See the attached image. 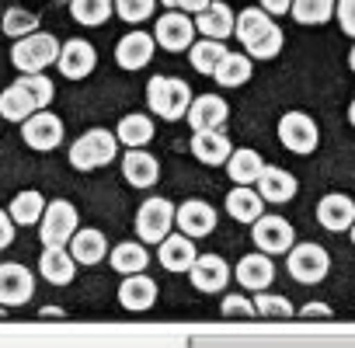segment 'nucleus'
Returning <instances> with one entry per match:
<instances>
[{"label": "nucleus", "mask_w": 355, "mask_h": 348, "mask_svg": "<svg viewBox=\"0 0 355 348\" xmlns=\"http://www.w3.org/2000/svg\"><path fill=\"white\" fill-rule=\"evenodd\" d=\"M115 139H119V146L143 150V146L153 139V122H150V115H139V112L122 115V122L115 125Z\"/></svg>", "instance_id": "7c9ffc66"}, {"label": "nucleus", "mask_w": 355, "mask_h": 348, "mask_svg": "<svg viewBox=\"0 0 355 348\" xmlns=\"http://www.w3.org/2000/svg\"><path fill=\"white\" fill-rule=\"evenodd\" d=\"M77 230H80V220H77V209H73L70 199L46 202V213L39 220V237H42L46 247H67Z\"/></svg>", "instance_id": "423d86ee"}, {"label": "nucleus", "mask_w": 355, "mask_h": 348, "mask_svg": "<svg viewBox=\"0 0 355 348\" xmlns=\"http://www.w3.org/2000/svg\"><path fill=\"white\" fill-rule=\"evenodd\" d=\"M192 39H196V21L182 11H167L157 18V28H153V42L164 46L167 53H185L192 49Z\"/></svg>", "instance_id": "9b49d317"}, {"label": "nucleus", "mask_w": 355, "mask_h": 348, "mask_svg": "<svg viewBox=\"0 0 355 348\" xmlns=\"http://www.w3.org/2000/svg\"><path fill=\"white\" fill-rule=\"evenodd\" d=\"M223 317H258V310H254V299H248V296H227L223 299Z\"/></svg>", "instance_id": "a19ab883"}, {"label": "nucleus", "mask_w": 355, "mask_h": 348, "mask_svg": "<svg viewBox=\"0 0 355 348\" xmlns=\"http://www.w3.org/2000/svg\"><path fill=\"white\" fill-rule=\"evenodd\" d=\"M35 296V275L18 265V261H4L0 265V306H25Z\"/></svg>", "instance_id": "f8f14e48"}, {"label": "nucleus", "mask_w": 355, "mask_h": 348, "mask_svg": "<svg viewBox=\"0 0 355 348\" xmlns=\"http://www.w3.org/2000/svg\"><path fill=\"white\" fill-rule=\"evenodd\" d=\"M348 122H352V125H355V101H352V105H348Z\"/></svg>", "instance_id": "09e8293b"}, {"label": "nucleus", "mask_w": 355, "mask_h": 348, "mask_svg": "<svg viewBox=\"0 0 355 348\" xmlns=\"http://www.w3.org/2000/svg\"><path fill=\"white\" fill-rule=\"evenodd\" d=\"M289 15L300 25H324L334 18V0H293Z\"/></svg>", "instance_id": "c9c22d12"}, {"label": "nucleus", "mask_w": 355, "mask_h": 348, "mask_svg": "<svg viewBox=\"0 0 355 348\" xmlns=\"http://www.w3.org/2000/svg\"><path fill=\"white\" fill-rule=\"evenodd\" d=\"M254 310H258V317H282V320L296 313V306L286 296H275V293H258Z\"/></svg>", "instance_id": "58836bf2"}, {"label": "nucleus", "mask_w": 355, "mask_h": 348, "mask_svg": "<svg viewBox=\"0 0 355 348\" xmlns=\"http://www.w3.org/2000/svg\"><path fill=\"white\" fill-rule=\"evenodd\" d=\"M67 251H70V258H73L77 265H98V261L108 258V237H105L98 227H80V230L70 237Z\"/></svg>", "instance_id": "6ab92c4d"}, {"label": "nucleus", "mask_w": 355, "mask_h": 348, "mask_svg": "<svg viewBox=\"0 0 355 348\" xmlns=\"http://www.w3.org/2000/svg\"><path fill=\"white\" fill-rule=\"evenodd\" d=\"M39 272H42V279L53 282V286H70V282L77 279V261L70 258L67 247H42Z\"/></svg>", "instance_id": "cd10ccee"}, {"label": "nucleus", "mask_w": 355, "mask_h": 348, "mask_svg": "<svg viewBox=\"0 0 355 348\" xmlns=\"http://www.w3.org/2000/svg\"><path fill=\"white\" fill-rule=\"evenodd\" d=\"M293 8V0H261V11L265 15H286Z\"/></svg>", "instance_id": "a18cd8bd"}, {"label": "nucleus", "mask_w": 355, "mask_h": 348, "mask_svg": "<svg viewBox=\"0 0 355 348\" xmlns=\"http://www.w3.org/2000/svg\"><path fill=\"white\" fill-rule=\"evenodd\" d=\"M300 317H331V306L327 303H306L300 310Z\"/></svg>", "instance_id": "49530a36"}, {"label": "nucleus", "mask_w": 355, "mask_h": 348, "mask_svg": "<svg viewBox=\"0 0 355 348\" xmlns=\"http://www.w3.org/2000/svg\"><path fill=\"white\" fill-rule=\"evenodd\" d=\"M157 254H160V265L167 272H189L196 265V258H199L192 237H185V234H167L160 241V251Z\"/></svg>", "instance_id": "393cba45"}, {"label": "nucleus", "mask_w": 355, "mask_h": 348, "mask_svg": "<svg viewBox=\"0 0 355 348\" xmlns=\"http://www.w3.org/2000/svg\"><path fill=\"white\" fill-rule=\"evenodd\" d=\"M122 178L132 185V189H153L157 178H160V164L153 153L146 150H129L122 157Z\"/></svg>", "instance_id": "b1692460"}, {"label": "nucleus", "mask_w": 355, "mask_h": 348, "mask_svg": "<svg viewBox=\"0 0 355 348\" xmlns=\"http://www.w3.org/2000/svg\"><path fill=\"white\" fill-rule=\"evenodd\" d=\"M146 101H150V112L167 119V122H178L189 115V105H192V87L182 80V77H150L146 84Z\"/></svg>", "instance_id": "7ed1b4c3"}, {"label": "nucleus", "mask_w": 355, "mask_h": 348, "mask_svg": "<svg viewBox=\"0 0 355 348\" xmlns=\"http://www.w3.org/2000/svg\"><path fill=\"white\" fill-rule=\"evenodd\" d=\"M60 60V42L46 32H32L11 46V63L21 73H42L49 63Z\"/></svg>", "instance_id": "39448f33"}, {"label": "nucleus", "mask_w": 355, "mask_h": 348, "mask_svg": "<svg viewBox=\"0 0 355 348\" xmlns=\"http://www.w3.org/2000/svg\"><path fill=\"white\" fill-rule=\"evenodd\" d=\"M237 282L244 286V289H251V293H265L268 286H272V279H275V261L268 258V254H261V251H254V254H244L241 261H237Z\"/></svg>", "instance_id": "aec40b11"}, {"label": "nucleus", "mask_w": 355, "mask_h": 348, "mask_svg": "<svg viewBox=\"0 0 355 348\" xmlns=\"http://www.w3.org/2000/svg\"><path fill=\"white\" fill-rule=\"evenodd\" d=\"M119 303L129 310V313H143L157 303V282L139 272V275H125L122 286H119Z\"/></svg>", "instance_id": "4be33fe9"}, {"label": "nucleus", "mask_w": 355, "mask_h": 348, "mask_svg": "<svg viewBox=\"0 0 355 348\" xmlns=\"http://www.w3.org/2000/svg\"><path fill=\"white\" fill-rule=\"evenodd\" d=\"M42 213H46V199H42V192H35V189L18 192V195L11 199V206H8V216L15 220V227H32V223L42 220Z\"/></svg>", "instance_id": "2f4dec72"}, {"label": "nucleus", "mask_w": 355, "mask_h": 348, "mask_svg": "<svg viewBox=\"0 0 355 348\" xmlns=\"http://www.w3.org/2000/svg\"><path fill=\"white\" fill-rule=\"evenodd\" d=\"M286 268H289V275L296 279V282H303V286H317V282H324L327 279V272H331V254L320 247V244H296L289 254H286Z\"/></svg>", "instance_id": "1a4fd4ad"}, {"label": "nucleus", "mask_w": 355, "mask_h": 348, "mask_svg": "<svg viewBox=\"0 0 355 348\" xmlns=\"http://www.w3.org/2000/svg\"><path fill=\"white\" fill-rule=\"evenodd\" d=\"M227 213H230L237 223H254V220L265 216V199L258 195V189L237 185V189H230V195H227Z\"/></svg>", "instance_id": "c85d7f7f"}, {"label": "nucleus", "mask_w": 355, "mask_h": 348, "mask_svg": "<svg viewBox=\"0 0 355 348\" xmlns=\"http://www.w3.org/2000/svg\"><path fill=\"white\" fill-rule=\"evenodd\" d=\"M119 153V139L115 132L108 129H87L80 139H73L70 146V164L77 171H98V167H108Z\"/></svg>", "instance_id": "20e7f679"}, {"label": "nucleus", "mask_w": 355, "mask_h": 348, "mask_svg": "<svg viewBox=\"0 0 355 348\" xmlns=\"http://www.w3.org/2000/svg\"><path fill=\"white\" fill-rule=\"evenodd\" d=\"M209 4H213V0H164V8L182 11V15H199V11H206Z\"/></svg>", "instance_id": "37998d69"}, {"label": "nucleus", "mask_w": 355, "mask_h": 348, "mask_svg": "<svg viewBox=\"0 0 355 348\" xmlns=\"http://www.w3.org/2000/svg\"><path fill=\"white\" fill-rule=\"evenodd\" d=\"M153 49H157L153 35H146V32H129V35H122L119 46H115V63H119L122 70H139V67H146V63L153 60Z\"/></svg>", "instance_id": "412c9836"}, {"label": "nucleus", "mask_w": 355, "mask_h": 348, "mask_svg": "<svg viewBox=\"0 0 355 348\" xmlns=\"http://www.w3.org/2000/svg\"><path fill=\"white\" fill-rule=\"evenodd\" d=\"M234 25H237V15L223 4V0H213L206 11L196 15V28L206 39H216V42H223L227 35H234Z\"/></svg>", "instance_id": "bb28decb"}, {"label": "nucleus", "mask_w": 355, "mask_h": 348, "mask_svg": "<svg viewBox=\"0 0 355 348\" xmlns=\"http://www.w3.org/2000/svg\"><path fill=\"white\" fill-rule=\"evenodd\" d=\"M115 11H119L122 21L139 25V21H146L157 11V0H115Z\"/></svg>", "instance_id": "ea45409f"}, {"label": "nucleus", "mask_w": 355, "mask_h": 348, "mask_svg": "<svg viewBox=\"0 0 355 348\" xmlns=\"http://www.w3.org/2000/svg\"><path fill=\"white\" fill-rule=\"evenodd\" d=\"M192 153H196V160H202L206 167H220V164L230 160L234 146H230V139H227L220 129H206V132H192Z\"/></svg>", "instance_id": "a878e982"}, {"label": "nucleus", "mask_w": 355, "mask_h": 348, "mask_svg": "<svg viewBox=\"0 0 355 348\" xmlns=\"http://www.w3.org/2000/svg\"><path fill=\"white\" fill-rule=\"evenodd\" d=\"M348 234H352V244H355V223H352V230H348Z\"/></svg>", "instance_id": "8fccbe9b"}, {"label": "nucleus", "mask_w": 355, "mask_h": 348, "mask_svg": "<svg viewBox=\"0 0 355 348\" xmlns=\"http://www.w3.org/2000/svg\"><path fill=\"white\" fill-rule=\"evenodd\" d=\"M0 28H4V35H11V39H25V35L39 32V15H32L25 8H11V11L0 15Z\"/></svg>", "instance_id": "4c0bfd02"}, {"label": "nucleus", "mask_w": 355, "mask_h": 348, "mask_svg": "<svg viewBox=\"0 0 355 348\" xmlns=\"http://www.w3.org/2000/svg\"><path fill=\"white\" fill-rule=\"evenodd\" d=\"M174 223L185 237H209L216 230V209L206 202V199H189L174 209Z\"/></svg>", "instance_id": "2eb2a0df"}, {"label": "nucleus", "mask_w": 355, "mask_h": 348, "mask_svg": "<svg viewBox=\"0 0 355 348\" xmlns=\"http://www.w3.org/2000/svg\"><path fill=\"white\" fill-rule=\"evenodd\" d=\"M63 119L60 115H53V112H35L32 119H25V125H21V139L32 146V150H39V153H49V150H56L60 143H63Z\"/></svg>", "instance_id": "ddd939ff"}, {"label": "nucleus", "mask_w": 355, "mask_h": 348, "mask_svg": "<svg viewBox=\"0 0 355 348\" xmlns=\"http://www.w3.org/2000/svg\"><path fill=\"white\" fill-rule=\"evenodd\" d=\"M70 15H73V21H80L87 28H98L112 15V0H70Z\"/></svg>", "instance_id": "e433bc0d"}, {"label": "nucleus", "mask_w": 355, "mask_h": 348, "mask_svg": "<svg viewBox=\"0 0 355 348\" xmlns=\"http://www.w3.org/2000/svg\"><path fill=\"white\" fill-rule=\"evenodd\" d=\"M261 171H265V160L258 150L244 146V150H234L230 160H227V174H230V182L237 185H254L261 178Z\"/></svg>", "instance_id": "c756f323"}, {"label": "nucleus", "mask_w": 355, "mask_h": 348, "mask_svg": "<svg viewBox=\"0 0 355 348\" xmlns=\"http://www.w3.org/2000/svg\"><path fill=\"white\" fill-rule=\"evenodd\" d=\"M11 244H15V220L0 209V251L11 247Z\"/></svg>", "instance_id": "c03bdc74"}, {"label": "nucleus", "mask_w": 355, "mask_h": 348, "mask_svg": "<svg viewBox=\"0 0 355 348\" xmlns=\"http://www.w3.org/2000/svg\"><path fill=\"white\" fill-rule=\"evenodd\" d=\"M251 237H254V247L268 258L275 254H289L296 247V230L286 216H275V213H265L261 220L251 223Z\"/></svg>", "instance_id": "0eeeda50"}, {"label": "nucleus", "mask_w": 355, "mask_h": 348, "mask_svg": "<svg viewBox=\"0 0 355 348\" xmlns=\"http://www.w3.org/2000/svg\"><path fill=\"white\" fill-rule=\"evenodd\" d=\"M317 223H320L324 230H331V234L352 230V223H355V202H352L348 195H341V192L324 195V199L317 202Z\"/></svg>", "instance_id": "a211bd4d"}, {"label": "nucleus", "mask_w": 355, "mask_h": 348, "mask_svg": "<svg viewBox=\"0 0 355 348\" xmlns=\"http://www.w3.org/2000/svg\"><path fill=\"white\" fill-rule=\"evenodd\" d=\"M146 265H150V254L139 241H125V244L112 247V268L119 275H139V272H146Z\"/></svg>", "instance_id": "473e14b6"}, {"label": "nucleus", "mask_w": 355, "mask_h": 348, "mask_svg": "<svg viewBox=\"0 0 355 348\" xmlns=\"http://www.w3.org/2000/svg\"><path fill=\"white\" fill-rule=\"evenodd\" d=\"M189 279L199 293H223L230 282V265L220 254H199L196 265L189 268Z\"/></svg>", "instance_id": "dca6fc26"}, {"label": "nucleus", "mask_w": 355, "mask_h": 348, "mask_svg": "<svg viewBox=\"0 0 355 348\" xmlns=\"http://www.w3.org/2000/svg\"><path fill=\"white\" fill-rule=\"evenodd\" d=\"M279 143H282L289 153L306 157V153L317 150L320 129H317V122H313L306 112H286V115L279 119Z\"/></svg>", "instance_id": "9d476101"}, {"label": "nucleus", "mask_w": 355, "mask_h": 348, "mask_svg": "<svg viewBox=\"0 0 355 348\" xmlns=\"http://www.w3.org/2000/svg\"><path fill=\"white\" fill-rule=\"evenodd\" d=\"M53 101V84L42 73H21L15 84L0 91V119L8 122H25L35 112H46Z\"/></svg>", "instance_id": "f257e3e1"}, {"label": "nucleus", "mask_w": 355, "mask_h": 348, "mask_svg": "<svg viewBox=\"0 0 355 348\" xmlns=\"http://www.w3.org/2000/svg\"><path fill=\"white\" fill-rule=\"evenodd\" d=\"M254 189H258V195H261L265 202L282 206V202H289V199L296 195V178H293L286 167L265 164V171H261V178L254 182Z\"/></svg>", "instance_id": "5701e85b"}, {"label": "nucleus", "mask_w": 355, "mask_h": 348, "mask_svg": "<svg viewBox=\"0 0 355 348\" xmlns=\"http://www.w3.org/2000/svg\"><path fill=\"white\" fill-rule=\"evenodd\" d=\"M56 67H60V73H63L67 80H84V77H91V70L98 67V53H94V46H91L87 39H67V42L60 46Z\"/></svg>", "instance_id": "4468645a"}, {"label": "nucleus", "mask_w": 355, "mask_h": 348, "mask_svg": "<svg viewBox=\"0 0 355 348\" xmlns=\"http://www.w3.org/2000/svg\"><path fill=\"white\" fill-rule=\"evenodd\" d=\"M348 67H352V73H355V46H352V53H348Z\"/></svg>", "instance_id": "de8ad7c7"}, {"label": "nucleus", "mask_w": 355, "mask_h": 348, "mask_svg": "<svg viewBox=\"0 0 355 348\" xmlns=\"http://www.w3.org/2000/svg\"><path fill=\"white\" fill-rule=\"evenodd\" d=\"M174 209L178 206H171L164 195H150L139 206V213H136V237H139V244H160L171 234V227H174Z\"/></svg>", "instance_id": "6e6552de"}, {"label": "nucleus", "mask_w": 355, "mask_h": 348, "mask_svg": "<svg viewBox=\"0 0 355 348\" xmlns=\"http://www.w3.org/2000/svg\"><path fill=\"white\" fill-rule=\"evenodd\" d=\"M234 35L241 39L244 53L251 60H272L279 56L282 49V28L272 21V15H265L261 8H244L237 15V25H234Z\"/></svg>", "instance_id": "f03ea898"}, {"label": "nucleus", "mask_w": 355, "mask_h": 348, "mask_svg": "<svg viewBox=\"0 0 355 348\" xmlns=\"http://www.w3.org/2000/svg\"><path fill=\"white\" fill-rule=\"evenodd\" d=\"M227 115H230V105L220 94H199V98H192L185 119H189L192 132H206V129H220L227 122Z\"/></svg>", "instance_id": "f3484780"}, {"label": "nucleus", "mask_w": 355, "mask_h": 348, "mask_svg": "<svg viewBox=\"0 0 355 348\" xmlns=\"http://www.w3.org/2000/svg\"><path fill=\"white\" fill-rule=\"evenodd\" d=\"M223 56H227V46H223V42H216V39L192 42V49H189V60H192V67H196L199 73H209V77H213V70L223 63Z\"/></svg>", "instance_id": "f704fd0d"}, {"label": "nucleus", "mask_w": 355, "mask_h": 348, "mask_svg": "<svg viewBox=\"0 0 355 348\" xmlns=\"http://www.w3.org/2000/svg\"><path fill=\"white\" fill-rule=\"evenodd\" d=\"M334 18L345 35L355 39V0H334Z\"/></svg>", "instance_id": "79ce46f5"}, {"label": "nucleus", "mask_w": 355, "mask_h": 348, "mask_svg": "<svg viewBox=\"0 0 355 348\" xmlns=\"http://www.w3.org/2000/svg\"><path fill=\"white\" fill-rule=\"evenodd\" d=\"M251 73H254V67H251V56L248 53H227L223 63L213 70L216 84H223V87H241V84L251 80Z\"/></svg>", "instance_id": "72a5a7b5"}]
</instances>
